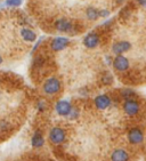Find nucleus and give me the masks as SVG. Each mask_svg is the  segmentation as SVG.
I'll list each match as a JSON object with an SVG mask.
<instances>
[{
    "label": "nucleus",
    "mask_w": 146,
    "mask_h": 161,
    "mask_svg": "<svg viewBox=\"0 0 146 161\" xmlns=\"http://www.w3.org/2000/svg\"><path fill=\"white\" fill-rule=\"evenodd\" d=\"M86 15H87L88 19H91V21H95L100 17V10H97L96 8L94 7H89L86 10Z\"/></svg>",
    "instance_id": "nucleus-15"
},
{
    "label": "nucleus",
    "mask_w": 146,
    "mask_h": 161,
    "mask_svg": "<svg viewBox=\"0 0 146 161\" xmlns=\"http://www.w3.org/2000/svg\"><path fill=\"white\" fill-rule=\"evenodd\" d=\"M5 3L8 7H19L22 5L23 0H6Z\"/></svg>",
    "instance_id": "nucleus-18"
},
{
    "label": "nucleus",
    "mask_w": 146,
    "mask_h": 161,
    "mask_svg": "<svg viewBox=\"0 0 146 161\" xmlns=\"http://www.w3.org/2000/svg\"><path fill=\"white\" fill-rule=\"evenodd\" d=\"M131 48L130 42L128 41H119V42H115L112 46V52L116 55H121V54L126 53Z\"/></svg>",
    "instance_id": "nucleus-9"
},
{
    "label": "nucleus",
    "mask_w": 146,
    "mask_h": 161,
    "mask_svg": "<svg viewBox=\"0 0 146 161\" xmlns=\"http://www.w3.org/2000/svg\"><path fill=\"white\" fill-rule=\"evenodd\" d=\"M137 3H139L140 6L146 7V0H137Z\"/></svg>",
    "instance_id": "nucleus-22"
},
{
    "label": "nucleus",
    "mask_w": 146,
    "mask_h": 161,
    "mask_svg": "<svg viewBox=\"0 0 146 161\" xmlns=\"http://www.w3.org/2000/svg\"><path fill=\"white\" fill-rule=\"evenodd\" d=\"M121 95H122V97H123V98H126V101H127V99H131L132 97L136 96V94H135L134 90L129 89V88H126V89L122 90Z\"/></svg>",
    "instance_id": "nucleus-16"
},
{
    "label": "nucleus",
    "mask_w": 146,
    "mask_h": 161,
    "mask_svg": "<svg viewBox=\"0 0 146 161\" xmlns=\"http://www.w3.org/2000/svg\"><path fill=\"white\" fill-rule=\"evenodd\" d=\"M8 127H9V124L8 122H6V121H1L0 122V131L3 133V131H6L7 129H8Z\"/></svg>",
    "instance_id": "nucleus-19"
},
{
    "label": "nucleus",
    "mask_w": 146,
    "mask_h": 161,
    "mask_svg": "<svg viewBox=\"0 0 146 161\" xmlns=\"http://www.w3.org/2000/svg\"><path fill=\"white\" fill-rule=\"evenodd\" d=\"M98 43H100V37H98L95 32H91V33L87 34L84 39V45L87 47V48H90V49L97 47Z\"/></svg>",
    "instance_id": "nucleus-8"
},
{
    "label": "nucleus",
    "mask_w": 146,
    "mask_h": 161,
    "mask_svg": "<svg viewBox=\"0 0 146 161\" xmlns=\"http://www.w3.org/2000/svg\"><path fill=\"white\" fill-rule=\"evenodd\" d=\"M61 90V82L57 78H48L44 84V92L47 95H55Z\"/></svg>",
    "instance_id": "nucleus-1"
},
{
    "label": "nucleus",
    "mask_w": 146,
    "mask_h": 161,
    "mask_svg": "<svg viewBox=\"0 0 146 161\" xmlns=\"http://www.w3.org/2000/svg\"><path fill=\"white\" fill-rule=\"evenodd\" d=\"M111 105V98L107 95H98L95 98V106L98 110H105Z\"/></svg>",
    "instance_id": "nucleus-10"
},
{
    "label": "nucleus",
    "mask_w": 146,
    "mask_h": 161,
    "mask_svg": "<svg viewBox=\"0 0 146 161\" xmlns=\"http://www.w3.org/2000/svg\"><path fill=\"white\" fill-rule=\"evenodd\" d=\"M123 110L128 115H136L139 112V103L134 99H127L123 104Z\"/></svg>",
    "instance_id": "nucleus-4"
},
{
    "label": "nucleus",
    "mask_w": 146,
    "mask_h": 161,
    "mask_svg": "<svg viewBox=\"0 0 146 161\" xmlns=\"http://www.w3.org/2000/svg\"><path fill=\"white\" fill-rule=\"evenodd\" d=\"M113 81V77L110 73H104V75H102V82L104 85H110L112 84Z\"/></svg>",
    "instance_id": "nucleus-17"
},
{
    "label": "nucleus",
    "mask_w": 146,
    "mask_h": 161,
    "mask_svg": "<svg viewBox=\"0 0 146 161\" xmlns=\"http://www.w3.org/2000/svg\"><path fill=\"white\" fill-rule=\"evenodd\" d=\"M66 134L64 129L59 127H54L49 131V140L53 144H61L65 141Z\"/></svg>",
    "instance_id": "nucleus-2"
},
{
    "label": "nucleus",
    "mask_w": 146,
    "mask_h": 161,
    "mask_svg": "<svg viewBox=\"0 0 146 161\" xmlns=\"http://www.w3.org/2000/svg\"><path fill=\"white\" fill-rule=\"evenodd\" d=\"M111 161H129V154L126 150H115L111 154Z\"/></svg>",
    "instance_id": "nucleus-12"
},
{
    "label": "nucleus",
    "mask_w": 146,
    "mask_h": 161,
    "mask_svg": "<svg viewBox=\"0 0 146 161\" xmlns=\"http://www.w3.org/2000/svg\"><path fill=\"white\" fill-rule=\"evenodd\" d=\"M55 28L61 32H70L73 28V24L65 19H59L55 22Z\"/></svg>",
    "instance_id": "nucleus-11"
},
{
    "label": "nucleus",
    "mask_w": 146,
    "mask_h": 161,
    "mask_svg": "<svg viewBox=\"0 0 146 161\" xmlns=\"http://www.w3.org/2000/svg\"><path fill=\"white\" fill-rule=\"evenodd\" d=\"M109 15H110V10H107V9L100 10V16H102V17H107Z\"/></svg>",
    "instance_id": "nucleus-20"
},
{
    "label": "nucleus",
    "mask_w": 146,
    "mask_h": 161,
    "mask_svg": "<svg viewBox=\"0 0 146 161\" xmlns=\"http://www.w3.org/2000/svg\"><path fill=\"white\" fill-rule=\"evenodd\" d=\"M68 42H70V40H68V38L57 37L51 41L50 47H51V49H53L54 52H59V50H63L64 48H66L68 45Z\"/></svg>",
    "instance_id": "nucleus-7"
},
{
    "label": "nucleus",
    "mask_w": 146,
    "mask_h": 161,
    "mask_svg": "<svg viewBox=\"0 0 146 161\" xmlns=\"http://www.w3.org/2000/svg\"><path fill=\"white\" fill-rule=\"evenodd\" d=\"M1 63H3V56L0 55V64H1Z\"/></svg>",
    "instance_id": "nucleus-23"
},
{
    "label": "nucleus",
    "mask_w": 146,
    "mask_h": 161,
    "mask_svg": "<svg viewBox=\"0 0 146 161\" xmlns=\"http://www.w3.org/2000/svg\"><path fill=\"white\" fill-rule=\"evenodd\" d=\"M46 103L44 102V101H41V102H39L38 103V108H39V110H40V111H44L45 108H46Z\"/></svg>",
    "instance_id": "nucleus-21"
},
{
    "label": "nucleus",
    "mask_w": 146,
    "mask_h": 161,
    "mask_svg": "<svg viewBox=\"0 0 146 161\" xmlns=\"http://www.w3.org/2000/svg\"><path fill=\"white\" fill-rule=\"evenodd\" d=\"M21 37L23 38V40L28 41V42H33L37 39V34L30 29H22L21 30Z\"/></svg>",
    "instance_id": "nucleus-14"
},
{
    "label": "nucleus",
    "mask_w": 146,
    "mask_h": 161,
    "mask_svg": "<svg viewBox=\"0 0 146 161\" xmlns=\"http://www.w3.org/2000/svg\"><path fill=\"white\" fill-rule=\"evenodd\" d=\"M31 144L33 147H41V146L45 144V138L42 136V133L40 130H37L35 133L33 134V136L31 138Z\"/></svg>",
    "instance_id": "nucleus-13"
},
{
    "label": "nucleus",
    "mask_w": 146,
    "mask_h": 161,
    "mask_svg": "<svg viewBox=\"0 0 146 161\" xmlns=\"http://www.w3.org/2000/svg\"><path fill=\"white\" fill-rule=\"evenodd\" d=\"M55 108H56V112L59 115L66 117V115L70 114V112H71V110H72V105L70 104V102L62 99V101H58V102L56 103Z\"/></svg>",
    "instance_id": "nucleus-6"
},
{
    "label": "nucleus",
    "mask_w": 146,
    "mask_h": 161,
    "mask_svg": "<svg viewBox=\"0 0 146 161\" xmlns=\"http://www.w3.org/2000/svg\"><path fill=\"white\" fill-rule=\"evenodd\" d=\"M144 140L143 131L138 128H132L128 133V141L131 144H140Z\"/></svg>",
    "instance_id": "nucleus-5"
},
{
    "label": "nucleus",
    "mask_w": 146,
    "mask_h": 161,
    "mask_svg": "<svg viewBox=\"0 0 146 161\" xmlns=\"http://www.w3.org/2000/svg\"><path fill=\"white\" fill-rule=\"evenodd\" d=\"M112 64H113V68L119 72L127 71L128 68H129V61H128L127 57H124L122 55H116V57L114 58Z\"/></svg>",
    "instance_id": "nucleus-3"
}]
</instances>
